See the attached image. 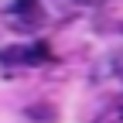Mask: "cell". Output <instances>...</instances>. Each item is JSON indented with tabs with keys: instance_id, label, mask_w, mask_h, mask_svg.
Returning <instances> with one entry per match:
<instances>
[{
	"instance_id": "2",
	"label": "cell",
	"mask_w": 123,
	"mask_h": 123,
	"mask_svg": "<svg viewBox=\"0 0 123 123\" xmlns=\"http://www.w3.org/2000/svg\"><path fill=\"white\" fill-rule=\"evenodd\" d=\"M7 24L14 31H38L44 24L41 0H14V4L7 7Z\"/></svg>"
},
{
	"instance_id": "1",
	"label": "cell",
	"mask_w": 123,
	"mask_h": 123,
	"mask_svg": "<svg viewBox=\"0 0 123 123\" xmlns=\"http://www.w3.org/2000/svg\"><path fill=\"white\" fill-rule=\"evenodd\" d=\"M44 62H51V48H48V41H31V44H7V48H0V65L31 68V65H44Z\"/></svg>"
},
{
	"instance_id": "3",
	"label": "cell",
	"mask_w": 123,
	"mask_h": 123,
	"mask_svg": "<svg viewBox=\"0 0 123 123\" xmlns=\"http://www.w3.org/2000/svg\"><path fill=\"white\" fill-rule=\"evenodd\" d=\"M116 113H120V120H123V103H120V106H116Z\"/></svg>"
}]
</instances>
